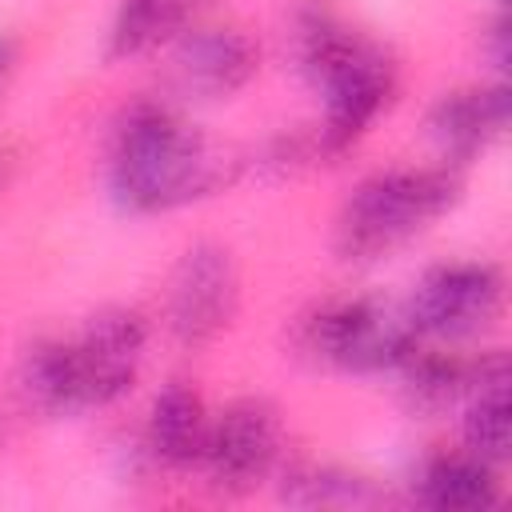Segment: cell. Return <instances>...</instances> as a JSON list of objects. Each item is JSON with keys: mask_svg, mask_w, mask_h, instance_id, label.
I'll return each mask as SVG.
<instances>
[{"mask_svg": "<svg viewBox=\"0 0 512 512\" xmlns=\"http://www.w3.org/2000/svg\"><path fill=\"white\" fill-rule=\"evenodd\" d=\"M228 164L200 128L164 104H132L108 156L112 196L132 212H168L228 184Z\"/></svg>", "mask_w": 512, "mask_h": 512, "instance_id": "obj_1", "label": "cell"}, {"mask_svg": "<svg viewBox=\"0 0 512 512\" xmlns=\"http://www.w3.org/2000/svg\"><path fill=\"white\" fill-rule=\"evenodd\" d=\"M460 196L456 168H392L360 180L336 216V252L348 264H372L424 232Z\"/></svg>", "mask_w": 512, "mask_h": 512, "instance_id": "obj_2", "label": "cell"}, {"mask_svg": "<svg viewBox=\"0 0 512 512\" xmlns=\"http://www.w3.org/2000/svg\"><path fill=\"white\" fill-rule=\"evenodd\" d=\"M304 344L324 364L384 372L400 368L420 348V332L412 328L408 308H392L384 300H340L308 320Z\"/></svg>", "mask_w": 512, "mask_h": 512, "instance_id": "obj_3", "label": "cell"}, {"mask_svg": "<svg viewBox=\"0 0 512 512\" xmlns=\"http://www.w3.org/2000/svg\"><path fill=\"white\" fill-rule=\"evenodd\" d=\"M280 456V416L268 400L244 396L208 416V436L200 452V468L208 484L228 496H244L264 484Z\"/></svg>", "mask_w": 512, "mask_h": 512, "instance_id": "obj_4", "label": "cell"}, {"mask_svg": "<svg viewBox=\"0 0 512 512\" xmlns=\"http://www.w3.org/2000/svg\"><path fill=\"white\" fill-rule=\"evenodd\" d=\"M240 308V272L224 244H192L168 284V328L184 348L212 344Z\"/></svg>", "mask_w": 512, "mask_h": 512, "instance_id": "obj_5", "label": "cell"}, {"mask_svg": "<svg viewBox=\"0 0 512 512\" xmlns=\"http://www.w3.org/2000/svg\"><path fill=\"white\" fill-rule=\"evenodd\" d=\"M504 304V276L484 260H456L432 268L408 304L412 328L436 340H468L484 332Z\"/></svg>", "mask_w": 512, "mask_h": 512, "instance_id": "obj_6", "label": "cell"}, {"mask_svg": "<svg viewBox=\"0 0 512 512\" xmlns=\"http://www.w3.org/2000/svg\"><path fill=\"white\" fill-rule=\"evenodd\" d=\"M324 88V128H320V148L324 152H344L356 144L368 124L384 112V104L396 92V64L368 40H352L348 52L320 76Z\"/></svg>", "mask_w": 512, "mask_h": 512, "instance_id": "obj_7", "label": "cell"}, {"mask_svg": "<svg viewBox=\"0 0 512 512\" xmlns=\"http://www.w3.org/2000/svg\"><path fill=\"white\" fill-rule=\"evenodd\" d=\"M72 348L80 364L84 408L116 404L136 384L148 348V320L136 308H104L88 320V328L72 340Z\"/></svg>", "mask_w": 512, "mask_h": 512, "instance_id": "obj_8", "label": "cell"}, {"mask_svg": "<svg viewBox=\"0 0 512 512\" xmlns=\"http://www.w3.org/2000/svg\"><path fill=\"white\" fill-rule=\"evenodd\" d=\"M256 72V44L240 28H192L176 48V76L188 96L224 100Z\"/></svg>", "mask_w": 512, "mask_h": 512, "instance_id": "obj_9", "label": "cell"}, {"mask_svg": "<svg viewBox=\"0 0 512 512\" xmlns=\"http://www.w3.org/2000/svg\"><path fill=\"white\" fill-rule=\"evenodd\" d=\"M508 124V88H468V92H448L436 100L428 128L432 140L440 144L448 168L468 164L476 152H484Z\"/></svg>", "mask_w": 512, "mask_h": 512, "instance_id": "obj_10", "label": "cell"}, {"mask_svg": "<svg viewBox=\"0 0 512 512\" xmlns=\"http://www.w3.org/2000/svg\"><path fill=\"white\" fill-rule=\"evenodd\" d=\"M208 436V412L192 384L172 380L156 392L148 412V452L164 468H192L200 464Z\"/></svg>", "mask_w": 512, "mask_h": 512, "instance_id": "obj_11", "label": "cell"}, {"mask_svg": "<svg viewBox=\"0 0 512 512\" xmlns=\"http://www.w3.org/2000/svg\"><path fill=\"white\" fill-rule=\"evenodd\" d=\"M472 404L464 416V444L488 464H504L512 448V404H508V360L500 352L484 356L472 368Z\"/></svg>", "mask_w": 512, "mask_h": 512, "instance_id": "obj_12", "label": "cell"}, {"mask_svg": "<svg viewBox=\"0 0 512 512\" xmlns=\"http://www.w3.org/2000/svg\"><path fill=\"white\" fill-rule=\"evenodd\" d=\"M416 500L436 512H472V508H492L500 500V480L496 464L460 452V456H436L424 464L416 480Z\"/></svg>", "mask_w": 512, "mask_h": 512, "instance_id": "obj_13", "label": "cell"}, {"mask_svg": "<svg viewBox=\"0 0 512 512\" xmlns=\"http://www.w3.org/2000/svg\"><path fill=\"white\" fill-rule=\"evenodd\" d=\"M20 392L44 416H68L84 408V384L76 348L64 340H36L20 360Z\"/></svg>", "mask_w": 512, "mask_h": 512, "instance_id": "obj_14", "label": "cell"}, {"mask_svg": "<svg viewBox=\"0 0 512 512\" xmlns=\"http://www.w3.org/2000/svg\"><path fill=\"white\" fill-rule=\"evenodd\" d=\"M184 16H188V0H120L108 28V52L116 60L148 52L152 44L180 32Z\"/></svg>", "mask_w": 512, "mask_h": 512, "instance_id": "obj_15", "label": "cell"}, {"mask_svg": "<svg viewBox=\"0 0 512 512\" xmlns=\"http://www.w3.org/2000/svg\"><path fill=\"white\" fill-rule=\"evenodd\" d=\"M404 396L416 412H444L472 384V368L444 352H412L404 364Z\"/></svg>", "mask_w": 512, "mask_h": 512, "instance_id": "obj_16", "label": "cell"}, {"mask_svg": "<svg viewBox=\"0 0 512 512\" xmlns=\"http://www.w3.org/2000/svg\"><path fill=\"white\" fill-rule=\"evenodd\" d=\"M284 500L316 508V504H368L372 488L360 476L336 472V468H300L284 480Z\"/></svg>", "mask_w": 512, "mask_h": 512, "instance_id": "obj_17", "label": "cell"}, {"mask_svg": "<svg viewBox=\"0 0 512 512\" xmlns=\"http://www.w3.org/2000/svg\"><path fill=\"white\" fill-rule=\"evenodd\" d=\"M12 72H16V40L8 32H0V92H4Z\"/></svg>", "mask_w": 512, "mask_h": 512, "instance_id": "obj_18", "label": "cell"}]
</instances>
